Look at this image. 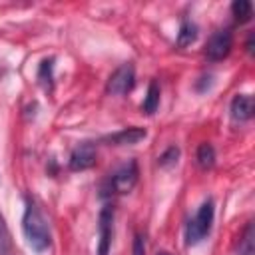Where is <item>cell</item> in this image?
Here are the masks:
<instances>
[{
  "instance_id": "ffe728a7",
  "label": "cell",
  "mask_w": 255,
  "mask_h": 255,
  "mask_svg": "<svg viewBox=\"0 0 255 255\" xmlns=\"http://www.w3.org/2000/svg\"><path fill=\"white\" fill-rule=\"evenodd\" d=\"M245 48H247V52H249V54H253V36H249V38H247Z\"/></svg>"
},
{
  "instance_id": "8992f818",
  "label": "cell",
  "mask_w": 255,
  "mask_h": 255,
  "mask_svg": "<svg viewBox=\"0 0 255 255\" xmlns=\"http://www.w3.org/2000/svg\"><path fill=\"white\" fill-rule=\"evenodd\" d=\"M114 237V207L104 205L98 215V255H110Z\"/></svg>"
},
{
  "instance_id": "4fadbf2b",
  "label": "cell",
  "mask_w": 255,
  "mask_h": 255,
  "mask_svg": "<svg viewBox=\"0 0 255 255\" xmlns=\"http://www.w3.org/2000/svg\"><path fill=\"white\" fill-rule=\"evenodd\" d=\"M195 159H197V165H199L201 169H211V167L215 165V147H213L209 141H203V143L197 147Z\"/></svg>"
},
{
  "instance_id": "44dd1931",
  "label": "cell",
  "mask_w": 255,
  "mask_h": 255,
  "mask_svg": "<svg viewBox=\"0 0 255 255\" xmlns=\"http://www.w3.org/2000/svg\"><path fill=\"white\" fill-rule=\"evenodd\" d=\"M157 255H171V253H167V251H159Z\"/></svg>"
},
{
  "instance_id": "7a4b0ae2",
  "label": "cell",
  "mask_w": 255,
  "mask_h": 255,
  "mask_svg": "<svg viewBox=\"0 0 255 255\" xmlns=\"http://www.w3.org/2000/svg\"><path fill=\"white\" fill-rule=\"evenodd\" d=\"M213 219H215V203L211 197H207L197 213L187 221L185 225V245H197L201 243L209 233H211V227H213Z\"/></svg>"
},
{
  "instance_id": "d6986e66",
  "label": "cell",
  "mask_w": 255,
  "mask_h": 255,
  "mask_svg": "<svg viewBox=\"0 0 255 255\" xmlns=\"http://www.w3.org/2000/svg\"><path fill=\"white\" fill-rule=\"evenodd\" d=\"M211 80H213V76H211V74H203V76H201V78H199V80L195 82V90H197L199 94L207 92V90L211 88V84H213Z\"/></svg>"
},
{
  "instance_id": "9a60e30c",
  "label": "cell",
  "mask_w": 255,
  "mask_h": 255,
  "mask_svg": "<svg viewBox=\"0 0 255 255\" xmlns=\"http://www.w3.org/2000/svg\"><path fill=\"white\" fill-rule=\"evenodd\" d=\"M239 255H255V245H253V221L245 225V231L239 239Z\"/></svg>"
},
{
  "instance_id": "6da1fadb",
  "label": "cell",
  "mask_w": 255,
  "mask_h": 255,
  "mask_svg": "<svg viewBox=\"0 0 255 255\" xmlns=\"http://www.w3.org/2000/svg\"><path fill=\"white\" fill-rule=\"evenodd\" d=\"M24 201H26V207H24V215H22V233L26 237V243L36 253H42L52 245L50 227H48L42 211L34 203V199L26 197Z\"/></svg>"
},
{
  "instance_id": "e0dca14e",
  "label": "cell",
  "mask_w": 255,
  "mask_h": 255,
  "mask_svg": "<svg viewBox=\"0 0 255 255\" xmlns=\"http://www.w3.org/2000/svg\"><path fill=\"white\" fill-rule=\"evenodd\" d=\"M10 245H12V241H10V231H8V225H6V221H4V215L0 213V255H8Z\"/></svg>"
},
{
  "instance_id": "3957f363",
  "label": "cell",
  "mask_w": 255,
  "mask_h": 255,
  "mask_svg": "<svg viewBox=\"0 0 255 255\" xmlns=\"http://www.w3.org/2000/svg\"><path fill=\"white\" fill-rule=\"evenodd\" d=\"M137 163L135 159L126 161L124 165H120L114 173H110V177L102 183V197H112V195H124L129 193L135 183H137Z\"/></svg>"
},
{
  "instance_id": "ba28073f",
  "label": "cell",
  "mask_w": 255,
  "mask_h": 255,
  "mask_svg": "<svg viewBox=\"0 0 255 255\" xmlns=\"http://www.w3.org/2000/svg\"><path fill=\"white\" fill-rule=\"evenodd\" d=\"M229 112H231V120H233V122H237V124L249 122V120L253 118V112H255L253 96H249V94H237V96L231 100Z\"/></svg>"
},
{
  "instance_id": "7c38bea8",
  "label": "cell",
  "mask_w": 255,
  "mask_h": 255,
  "mask_svg": "<svg viewBox=\"0 0 255 255\" xmlns=\"http://www.w3.org/2000/svg\"><path fill=\"white\" fill-rule=\"evenodd\" d=\"M38 82L46 92H52L54 88V58H44L38 68Z\"/></svg>"
},
{
  "instance_id": "277c9868",
  "label": "cell",
  "mask_w": 255,
  "mask_h": 255,
  "mask_svg": "<svg viewBox=\"0 0 255 255\" xmlns=\"http://www.w3.org/2000/svg\"><path fill=\"white\" fill-rule=\"evenodd\" d=\"M133 86H135V68L131 62H126L120 68H116L114 74L108 78L106 92L110 96H126L133 90Z\"/></svg>"
},
{
  "instance_id": "52a82bcc",
  "label": "cell",
  "mask_w": 255,
  "mask_h": 255,
  "mask_svg": "<svg viewBox=\"0 0 255 255\" xmlns=\"http://www.w3.org/2000/svg\"><path fill=\"white\" fill-rule=\"evenodd\" d=\"M96 159H98L96 145L90 141H82L72 149L70 159H68V167L72 171H86V169L96 165Z\"/></svg>"
},
{
  "instance_id": "8fae6325",
  "label": "cell",
  "mask_w": 255,
  "mask_h": 255,
  "mask_svg": "<svg viewBox=\"0 0 255 255\" xmlns=\"http://www.w3.org/2000/svg\"><path fill=\"white\" fill-rule=\"evenodd\" d=\"M157 106H159V86H157L155 80H151L149 86H147L145 98H143V102H141V112H143L145 116H151V114H155Z\"/></svg>"
},
{
  "instance_id": "5bb4252c",
  "label": "cell",
  "mask_w": 255,
  "mask_h": 255,
  "mask_svg": "<svg viewBox=\"0 0 255 255\" xmlns=\"http://www.w3.org/2000/svg\"><path fill=\"white\" fill-rule=\"evenodd\" d=\"M231 14L235 16V20H237L239 24H245V22H249L251 16H253V4H251L249 0H235V2L231 4Z\"/></svg>"
},
{
  "instance_id": "9c48e42d",
  "label": "cell",
  "mask_w": 255,
  "mask_h": 255,
  "mask_svg": "<svg viewBox=\"0 0 255 255\" xmlns=\"http://www.w3.org/2000/svg\"><path fill=\"white\" fill-rule=\"evenodd\" d=\"M145 135H147V131H145L143 128L133 126V128H124V129H120V131H116V133L106 135L104 141H106L108 145H133V143L145 139Z\"/></svg>"
},
{
  "instance_id": "5b68a950",
  "label": "cell",
  "mask_w": 255,
  "mask_h": 255,
  "mask_svg": "<svg viewBox=\"0 0 255 255\" xmlns=\"http://www.w3.org/2000/svg\"><path fill=\"white\" fill-rule=\"evenodd\" d=\"M231 48H233L231 30L229 28H219L209 36V40L205 44V58L209 62H221V60H225L229 56Z\"/></svg>"
},
{
  "instance_id": "30bf717a",
  "label": "cell",
  "mask_w": 255,
  "mask_h": 255,
  "mask_svg": "<svg viewBox=\"0 0 255 255\" xmlns=\"http://www.w3.org/2000/svg\"><path fill=\"white\" fill-rule=\"evenodd\" d=\"M197 40V26L195 22H191L189 18H181L179 22V30H177V40L175 46L177 48H187Z\"/></svg>"
},
{
  "instance_id": "ac0fdd59",
  "label": "cell",
  "mask_w": 255,
  "mask_h": 255,
  "mask_svg": "<svg viewBox=\"0 0 255 255\" xmlns=\"http://www.w3.org/2000/svg\"><path fill=\"white\" fill-rule=\"evenodd\" d=\"M131 255H145V239L141 233L133 235V245H131Z\"/></svg>"
},
{
  "instance_id": "2e32d148",
  "label": "cell",
  "mask_w": 255,
  "mask_h": 255,
  "mask_svg": "<svg viewBox=\"0 0 255 255\" xmlns=\"http://www.w3.org/2000/svg\"><path fill=\"white\" fill-rule=\"evenodd\" d=\"M179 147L177 145H169L159 157H157V163L161 165V167H171V165H175L177 163V159H179Z\"/></svg>"
}]
</instances>
